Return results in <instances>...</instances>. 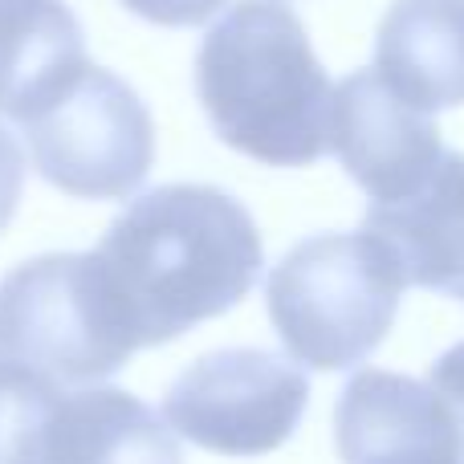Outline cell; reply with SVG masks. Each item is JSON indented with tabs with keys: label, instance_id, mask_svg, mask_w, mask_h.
Returning <instances> with one entry per match:
<instances>
[{
	"label": "cell",
	"instance_id": "1",
	"mask_svg": "<svg viewBox=\"0 0 464 464\" xmlns=\"http://www.w3.org/2000/svg\"><path fill=\"white\" fill-rule=\"evenodd\" d=\"M139 346H163L228 314L261 277V232L240 200L168 184L127 204L94 248Z\"/></svg>",
	"mask_w": 464,
	"mask_h": 464
},
{
	"label": "cell",
	"instance_id": "2",
	"mask_svg": "<svg viewBox=\"0 0 464 464\" xmlns=\"http://www.w3.org/2000/svg\"><path fill=\"white\" fill-rule=\"evenodd\" d=\"M196 94L212 130L269 168H305L330 151L334 86L294 8L237 0L196 53Z\"/></svg>",
	"mask_w": 464,
	"mask_h": 464
},
{
	"label": "cell",
	"instance_id": "3",
	"mask_svg": "<svg viewBox=\"0 0 464 464\" xmlns=\"http://www.w3.org/2000/svg\"><path fill=\"white\" fill-rule=\"evenodd\" d=\"M395 253L371 232H322L294 245L269 273L265 302L277 338L314 371L371 359L403 302Z\"/></svg>",
	"mask_w": 464,
	"mask_h": 464
},
{
	"label": "cell",
	"instance_id": "4",
	"mask_svg": "<svg viewBox=\"0 0 464 464\" xmlns=\"http://www.w3.org/2000/svg\"><path fill=\"white\" fill-rule=\"evenodd\" d=\"M139 351L98 253H49L0 281V359L90 387Z\"/></svg>",
	"mask_w": 464,
	"mask_h": 464
},
{
	"label": "cell",
	"instance_id": "5",
	"mask_svg": "<svg viewBox=\"0 0 464 464\" xmlns=\"http://www.w3.org/2000/svg\"><path fill=\"white\" fill-rule=\"evenodd\" d=\"M24 135L41 179L78 200H122L155 163V122L143 98L98 65L24 122Z\"/></svg>",
	"mask_w": 464,
	"mask_h": 464
},
{
	"label": "cell",
	"instance_id": "6",
	"mask_svg": "<svg viewBox=\"0 0 464 464\" xmlns=\"http://www.w3.org/2000/svg\"><path fill=\"white\" fill-rule=\"evenodd\" d=\"M310 379L297 362L256 346L196 359L163 400L171 432L217 457H265L297 432Z\"/></svg>",
	"mask_w": 464,
	"mask_h": 464
},
{
	"label": "cell",
	"instance_id": "7",
	"mask_svg": "<svg viewBox=\"0 0 464 464\" xmlns=\"http://www.w3.org/2000/svg\"><path fill=\"white\" fill-rule=\"evenodd\" d=\"M330 151L371 196V204L411 196L444 160L440 127L403 102L375 70H359L334 86Z\"/></svg>",
	"mask_w": 464,
	"mask_h": 464
},
{
	"label": "cell",
	"instance_id": "8",
	"mask_svg": "<svg viewBox=\"0 0 464 464\" xmlns=\"http://www.w3.org/2000/svg\"><path fill=\"white\" fill-rule=\"evenodd\" d=\"M343 464H464V440L432 383L395 371H359L334 408Z\"/></svg>",
	"mask_w": 464,
	"mask_h": 464
},
{
	"label": "cell",
	"instance_id": "9",
	"mask_svg": "<svg viewBox=\"0 0 464 464\" xmlns=\"http://www.w3.org/2000/svg\"><path fill=\"white\" fill-rule=\"evenodd\" d=\"M362 232L392 248L408 285L464 302V155L444 151L411 196L371 204Z\"/></svg>",
	"mask_w": 464,
	"mask_h": 464
},
{
	"label": "cell",
	"instance_id": "10",
	"mask_svg": "<svg viewBox=\"0 0 464 464\" xmlns=\"http://www.w3.org/2000/svg\"><path fill=\"white\" fill-rule=\"evenodd\" d=\"M86 70V37L70 5L0 0V114L37 119Z\"/></svg>",
	"mask_w": 464,
	"mask_h": 464
},
{
	"label": "cell",
	"instance_id": "11",
	"mask_svg": "<svg viewBox=\"0 0 464 464\" xmlns=\"http://www.w3.org/2000/svg\"><path fill=\"white\" fill-rule=\"evenodd\" d=\"M375 73L424 114L464 106V0H395L375 33Z\"/></svg>",
	"mask_w": 464,
	"mask_h": 464
},
{
	"label": "cell",
	"instance_id": "12",
	"mask_svg": "<svg viewBox=\"0 0 464 464\" xmlns=\"http://www.w3.org/2000/svg\"><path fill=\"white\" fill-rule=\"evenodd\" d=\"M45 464H184L168 420L119 387H65Z\"/></svg>",
	"mask_w": 464,
	"mask_h": 464
},
{
	"label": "cell",
	"instance_id": "13",
	"mask_svg": "<svg viewBox=\"0 0 464 464\" xmlns=\"http://www.w3.org/2000/svg\"><path fill=\"white\" fill-rule=\"evenodd\" d=\"M65 387L0 359V464H45L49 428Z\"/></svg>",
	"mask_w": 464,
	"mask_h": 464
},
{
	"label": "cell",
	"instance_id": "14",
	"mask_svg": "<svg viewBox=\"0 0 464 464\" xmlns=\"http://www.w3.org/2000/svg\"><path fill=\"white\" fill-rule=\"evenodd\" d=\"M130 13H139L143 21L155 24H171V29H184V24H200L212 13L225 8V0H122Z\"/></svg>",
	"mask_w": 464,
	"mask_h": 464
},
{
	"label": "cell",
	"instance_id": "15",
	"mask_svg": "<svg viewBox=\"0 0 464 464\" xmlns=\"http://www.w3.org/2000/svg\"><path fill=\"white\" fill-rule=\"evenodd\" d=\"M428 383H432L436 395L449 403L452 420H457V428H460V440H464V343H457L452 351H444L440 359L432 362Z\"/></svg>",
	"mask_w": 464,
	"mask_h": 464
},
{
	"label": "cell",
	"instance_id": "16",
	"mask_svg": "<svg viewBox=\"0 0 464 464\" xmlns=\"http://www.w3.org/2000/svg\"><path fill=\"white\" fill-rule=\"evenodd\" d=\"M21 188H24V155L16 147V139L0 127V232H5L16 204H21Z\"/></svg>",
	"mask_w": 464,
	"mask_h": 464
}]
</instances>
